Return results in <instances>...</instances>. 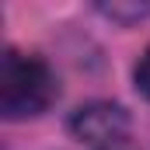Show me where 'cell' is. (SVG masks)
<instances>
[{
	"instance_id": "1",
	"label": "cell",
	"mask_w": 150,
	"mask_h": 150,
	"mask_svg": "<svg viewBox=\"0 0 150 150\" xmlns=\"http://www.w3.org/2000/svg\"><path fill=\"white\" fill-rule=\"evenodd\" d=\"M59 98V80L52 67L38 56L7 49L0 59V115L4 119H32L49 112Z\"/></svg>"
},
{
	"instance_id": "2",
	"label": "cell",
	"mask_w": 150,
	"mask_h": 150,
	"mask_svg": "<svg viewBox=\"0 0 150 150\" xmlns=\"http://www.w3.org/2000/svg\"><path fill=\"white\" fill-rule=\"evenodd\" d=\"M70 133L80 143H94L98 150L112 143H126L129 112L115 101H87L70 115Z\"/></svg>"
},
{
	"instance_id": "3",
	"label": "cell",
	"mask_w": 150,
	"mask_h": 150,
	"mask_svg": "<svg viewBox=\"0 0 150 150\" xmlns=\"http://www.w3.org/2000/svg\"><path fill=\"white\" fill-rule=\"evenodd\" d=\"M98 11H101L105 18L119 21V25H133V21L150 18V4H101Z\"/></svg>"
},
{
	"instance_id": "4",
	"label": "cell",
	"mask_w": 150,
	"mask_h": 150,
	"mask_svg": "<svg viewBox=\"0 0 150 150\" xmlns=\"http://www.w3.org/2000/svg\"><path fill=\"white\" fill-rule=\"evenodd\" d=\"M133 80H136V91H140L143 98H150V45H147V52L140 56L136 70H133Z\"/></svg>"
},
{
	"instance_id": "5",
	"label": "cell",
	"mask_w": 150,
	"mask_h": 150,
	"mask_svg": "<svg viewBox=\"0 0 150 150\" xmlns=\"http://www.w3.org/2000/svg\"><path fill=\"white\" fill-rule=\"evenodd\" d=\"M101 150H133L129 143H112V147H101Z\"/></svg>"
}]
</instances>
